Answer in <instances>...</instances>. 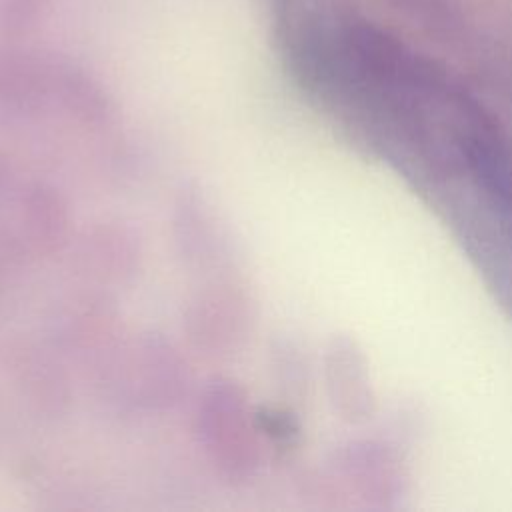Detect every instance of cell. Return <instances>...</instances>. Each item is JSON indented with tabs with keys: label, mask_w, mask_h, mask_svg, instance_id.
<instances>
[{
	"label": "cell",
	"mask_w": 512,
	"mask_h": 512,
	"mask_svg": "<svg viewBox=\"0 0 512 512\" xmlns=\"http://www.w3.org/2000/svg\"><path fill=\"white\" fill-rule=\"evenodd\" d=\"M194 430L212 468L230 484L256 476L262 436L254 422L248 390L234 378L214 376L200 392Z\"/></svg>",
	"instance_id": "6da1fadb"
},
{
	"label": "cell",
	"mask_w": 512,
	"mask_h": 512,
	"mask_svg": "<svg viewBox=\"0 0 512 512\" xmlns=\"http://www.w3.org/2000/svg\"><path fill=\"white\" fill-rule=\"evenodd\" d=\"M254 324V304L234 282L204 286L186 306L184 330L190 344L208 356L236 350Z\"/></svg>",
	"instance_id": "7a4b0ae2"
},
{
	"label": "cell",
	"mask_w": 512,
	"mask_h": 512,
	"mask_svg": "<svg viewBox=\"0 0 512 512\" xmlns=\"http://www.w3.org/2000/svg\"><path fill=\"white\" fill-rule=\"evenodd\" d=\"M126 386L134 402L146 408L176 404L186 392V362L160 336H140L128 350Z\"/></svg>",
	"instance_id": "3957f363"
},
{
	"label": "cell",
	"mask_w": 512,
	"mask_h": 512,
	"mask_svg": "<svg viewBox=\"0 0 512 512\" xmlns=\"http://www.w3.org/2000/svg\"><path fill=\"white\" fill-rule=\"evenodd\" d=\"M174 238L180 254L190 264H214L222 258L224 238L214 222L208 202L194 184L178 194L174 206Z\"/></svg>",
	"instance_id": "277c9868"
},
{
	"label": "cell",
	"mask_w": 512,
	"mask_h": 512,
	"mask_svg": "<svg viewBox=\"0 0 512 512\" xmlns=\"http://www.w3.org/2000/svg\"><path fill=\"white\" fill-rule=\"evenodd\" d=\"M464 150L482 184L512 206V152L500 132L494 130L492 122L480 114L478 108L468 120Z\"/></svg>",
	"instance_id": "5b68a950"
},
{
	"label": "cell",
	"mask_w": 512,
	"mask_h": 512,
	"mask_svg": "<svg viewBox=\"0 0 512 512\" xmlns=\"http://www.w3.org/2000/svg\"><path fill=\"white\" fill-rule=\"evenodd\" d=\"M20 232L30 250L52 254L68 234V210L62 196L44 184H34L20 196Z\"/></svg>",
	"instance_id": "8992f818"
},
{
	"label": "cell",
	"mask_w": 512,
	"mask_h": 512,
	"mask_svg": "<svg viewBox=\"0 0 512 512\" xmlns=\"http://www.w3.org/2000/svg\"><path fill=\"white\" fill-rule=\"evenodd\" d=\"M254 422L262 438L276 446H290L298 436V424L290 412L272 406L254 408Z\"/></svg>",
	"instance_id": "52a82bcc"
},
{
	"label": "cell",
	"mask_w": 512,
	"mask_h": 512,
	"mask_svg": "<svg viewBox=\"0 0 512 512\" xmlns=\"http://www.w3.org/2000/svg\"><path fill=\"white\" fill-rule=\"evenodd\" d=\"M4 180H6V162H4V158L0 156V188H2Z\"/></svg>",
	"instance_id": "ba28073f"
}]
</instances>
